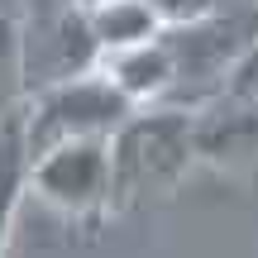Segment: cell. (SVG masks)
Masks as SVG:
<instances>
[{
  "mask_svg": "<svg viewBox=\"0 0 258 258\" xmlns=\"http://www.w3.org/2000/svg\"><path fill=\"white\" fill-rule=\"evenodd\" d=\"M115 211L172 196L196 167V110L186 105H139L110 139Z\"/></svg>",
  "mask_w": 258,
  "mask_h": 258,
  "instance_id": "6da1fadb",
  "label": "cell"
},
{
  "mask_svg": "<svg viewBox=\"0 0 258 258\" xmlns=\"http://www.w3.org/2000/svg\"><path fill=\"white\" fill-rule=\"evenodd\" d=\"M139 105L129 101L120 86L91 67V72H77L67 82H53L43 91L29 96L24 105V139H29V158L48 153L57 144H77V139H115L129 115Z\"/></svg>",
  "mask_w": 258,
  "mask_h": 258,
  "instance_id": "7a4b0ae2",
  "label": "cell"
},
{
  "mask_svg": "<svg viewBox=\"0 0 258 258\" xmlns=\"http://www.w3.org/2000/svg\"><path fill=\"white\" fill-rule=\"evenodd\" d=\"M167 48L177 57V96L186 110H201L215 96L220 77L239 62L249 48H258V0L244 10H215V15L196 19V24L167 29ZM172 105V101H167Z\"/></svg>",
  "mask_w": 258,
  "mask_h": 258,
  "instance_id": "3957f363",
  "label": "cell"
},
{
  "mask_svg": "<svg viewBox=\"0 0 258 258\" xmlns=\"http://www.w3.org/2000/svg\"><path fill=\"white\" fill-rule=\"evenodd\" d=\"M29 191L62 211L67 220L96 225L115 211V167L110 139H77L29 158Z\"/></svg>",
  "mask_w": 258,
  "mask_h": 258,
  "instance_id": "277c9868",
  "label": "cell"
},
{
  "mask_svg": "<svg viewBox=\"0 0 258 258\" xmlns=\"http://www.w3.org/2000/svg\"><path fill=\"white\" fill-rule=\"evenodd\" d=\"M196 163L215 172H258V101H215L196 110Z\"/></svg>",
  "mask_w": 258,
  "mask_h": 258,
  "instance_id": "5b68a950",
  "label": "cell"
},
{
  "mask_svg": "<svg viewBox=\"0 0 258 258\" xmlns=\"http://www.w3.org/2000/svg\"><path fill=\"white\" fill-rule=\"evenodd\" d=\"M101 72L110 77L134 105H167L177 96V57H172V48H167V34L153 38V43H144V48L101 57Z\"/></svg>",
  "mask_w": 258,
  "mask_h": 258,
  "instance_id": "8992f818",
  "label": "cell"
},
{
  "mask_svg": "<svg viewBox=\"0 0 258 258\" xmlns=\"http://www.w3.org/2000/svg\"><path fill=\"white\" fill-rule=\"evenodd\" d=\"M86 29H91L101 57L129 53V48H144V43H153V38L167 34L163 15H158L148 0H105V5L86 10Z\"/></svg>",
  "mask_w": 258,
  "mask_h": 258,
  "instance_id": "52a82bcc",
  "label": "cell"
},
{
  "mask_svg": "<svg viewBox=\"0 0 258 258\" xmlns=\"http://www.w3.org/2000/svg\"><path fill=\"white\" fill-rule=\"evenodd\" d=\"M29 191V139H24V115L0 124V258L15 234V215Z\"/></svg>",
  "mask_w": 258,
  "mask_h": 258,
  "instance_id": "ba28073f",
  "label": "cell"
},
{
  "mask_svg": "<svg viewBox=\"0 0 258 258\" xmlns=\"http://www.w3.org/2000/svg\"><path fill=\"white\" fill-rule=\"evenodd\" d=\"M29 105V62H24V24L0 10V124L24 115Z\"/></svg>",
  "mask_w": 258,
  "mask_h": 258,
  "instance_id": "9c48e42d",
  "label": "cell"
},
{
  "mask_svg": "<svg viewBox=\"0 0 258 258\" xmlns=\"http://www.w3.org/2000/svg\"><path fill=\"white\" fill-rule=\"evenodd\" d=\"M148 5L163 15L167 29H182V24H196V19L215 15V10H220V0H148Z\"/></svg>",
  "mask_w": 258,
  "mask_h": 258,
  "instance_id": "30bf717a",
  "label": "cell"
},
{
  "mask_svg": "<svg viewBox=\"0 0 258 258\" xmlns=\"http://www.w3.org/2000/svg\"><path fill=\"white\" fill-rule=\"evenodd\" d=\"M67 5H77V10H96V5H105V0H67Z\"/></svg>",
  "mask_w": 258,
  "mask_h": 258,
  "instance_id": "8fae6325",
  "label": "cell"
}]
</instances>
